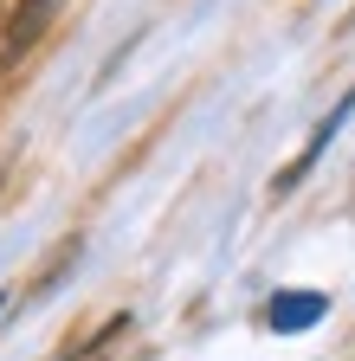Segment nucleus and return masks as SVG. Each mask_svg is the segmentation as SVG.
<instances>
[{"label":"nucleus","instance_id":"obj_1","mask_svg":"<svg viewBox=\"0 0 355 361\" xmlns=\"http://www.w3.org/2000/svg\"><path fill=\"white\" fill-rule=\"evenodd\" d=\"M52 13H59V0H20V7L7 13V26H0V65H20L32 45L46 39Z\"/></svg>","mask_w":355,"mask_h":361},{"label":"nucleus","instance_id":"obj_2","mask_svg":"<svg viewBox=\"0 0 355 361\" xmlns=\"http://www.w3.org/2000/svg\"><path fill=\"white\" fill-rule=\"evenodd\" d=\"M349 116H355V90H342V104H336V110H330V116H323L317 129H310V142H303V155H297V161H291V168H284V174L272 180V194H278V200H284V194L297 188V180H303L310 168H317V161H323V149H330V135H336V129H342Z\"/></svg>","mask_w":355,"mask_h":361},{"label":"nucleus","instance_id":"obj_3","mask_svg":"<svg viewBox=\"0 0 355 361\" xmlns=\"http://www.w3.org/2000/svg\"><path fill=\"white\" fill-rule=\"evenodd\" d=\"M330 316V297L323 290H278L272 310H265V323H272L278 336H303V329H317Z\"/></svg>","mask_w":355,"mask_h":361}]
</instances>
